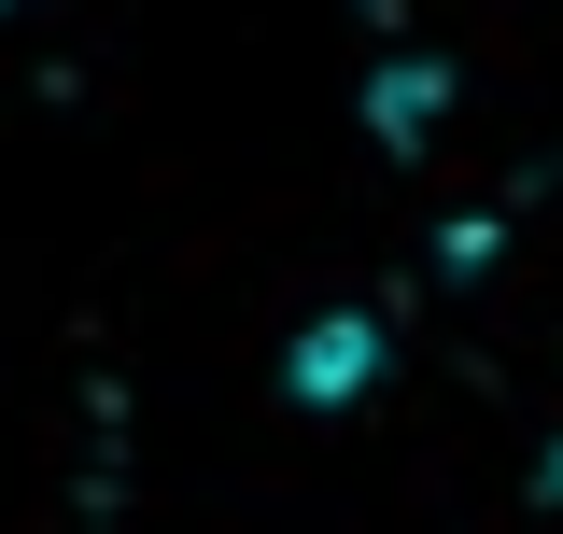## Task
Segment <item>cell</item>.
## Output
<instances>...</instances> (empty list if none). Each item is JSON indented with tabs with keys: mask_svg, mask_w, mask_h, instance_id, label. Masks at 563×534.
I'll list each match as a JSON object with an SVG mask.
<instances>
[{
	"mask_svg": "<svg viewBox=\"0 0 563 534\" xmlns=\"http://www.w3.org/2000/svg\"><path fill=\"white\" fill-rule=\"evenodd\" d=\"M282 380H296L310 408H352L366 380H380V324H366V310H339V324H310V337H296V366H282Z\"/></svg>",
	"mask_w": 563,
	"mask_h": 534,
	"instance_id": "obj_1",
	"label": "cell"
},
{
	"mask_svg": "<svg viewBox=\"0 0 563 534\" xmlns=\"http://www.w3.org/2000/svg\"><path fill=\"white\" fill-rule=\"evenodd\" d=\"M550 507H563V450H550Z\"/></svg>",
	"mask_w": 563,
	"mask_h": 534,
	"instance_id": "obj_2",
	"label": "cell"
}]
</instances>
